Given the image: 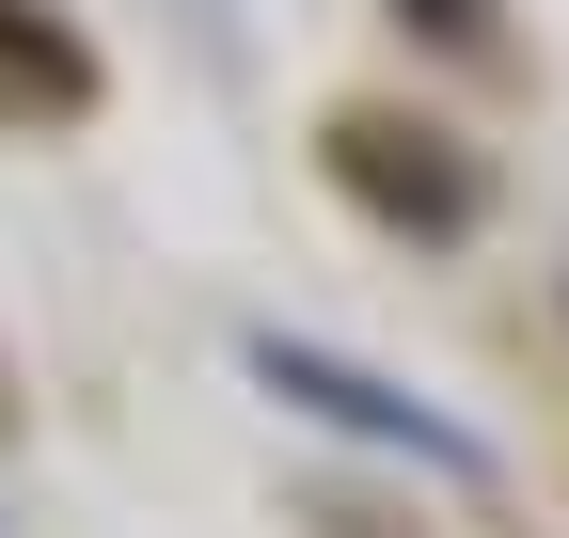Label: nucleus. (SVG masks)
<instances>
[{
    "label": "nucleus",
    "instance_id": "obj_1",
    "mask_svg": "<svg viewBox=\"0 0 569 538\" xmlns=\"http://www.w3.org/2000/svg\"><path fill=\"white\" fill-rule=\"evenodd\" d=\"M253 380H269V396H301V412H332V428H365V444H411L427 476H490V444H475V428H443V412H411L396 380H365V365H332V349H301V332H253Z\"/></svg>",
    "mask_w": 569,
    "mask_h": 538
}]
</instances>
